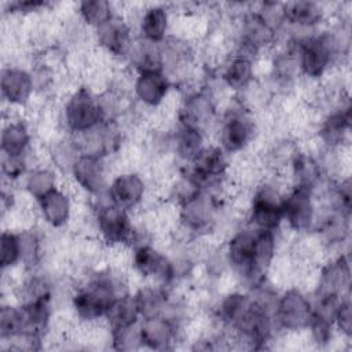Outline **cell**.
Masks as SVG:
<instances>
[{
  "label": "cell",
  "mask_w": 352,
  "mask_h": 352,
  "mask_svg": "<svg viewBox=\"0 0 352 352\" xmlns=\"http://www.w3.org/2000/svg\"><path fill=\"white\" fill-rule=\"evenodd\" d=\"M276 248V232L246 224L231 234L224 246V254L231 271L249 289H253L267 280Z\"/></svg>",
  "instance_id": "obj_1"
},
{
  "label": "cell",
  "mask_w": 352,
  "mask_h": 352,
  "mask_svg": "<svg viewBox=\"0 0 352 352\" xmlns=\"http://www.w3.org/2000/svg\"><path fill=\"white\" fill-rule=\"evenodd\" d=\"M129 292L125 276L118 271L111 268L94 270L73 289L72 309L77 319L91 324L104 319L111 304Z\"/></svg>",
  "instance_id": "obj_2"
},
{
  "label": "cell",
  "mask_w": 352,
  "mask_h": 352,
  "mask_svg": "<svg viewBox=\"0 0 352 352\" xmlns=\"http://www.w3.org/2000/svg\"><path fill=\"white\" fill-rule=\"evenodd\" d=\"M94 223L100 242L110 248H129L143 243L140 230L131 212L111 204L107 197L98 198L94 206Z\"/></svg>",
  "instance_id": "obj_3"
},
{
  "label": "cell",
  "mask_w": 352,
  "mask_h": 352,
  "mask_svg": "<svg viewBox=\"0 0 352 352\" xmlns=\"http://www.w3.org/2000/svg\"><path fill=\"white\" fill-rule=\"evenodd\" d=\"M285 191L276 183L264 180L250 195L246 212V224L258 230L278 232L283 226Z\"/></svg>",
  "instance_id": "obj_4"
},
{
  "label": "cell",
  "mask_w": 352,
  "mask_h": 352,
  "mask_svg": "<svg viewBox=\"0 0 352 352\" xmlns=\"http://www.w3.org/2000/svg\"><path fill=\"white\" fill-rule=\"evenodd\" d=\"M220 195L198 190L177 205V219L182 228L190 235H205L214 230L220 220Z\"/></svg>",
  "instance_id": "obj_5"
},
{
  "label": "cell",
  "mask_w": 352,
  "mask_h": 352,
  "mask_svg": "<svg viewBox=\"0 0 352 352\" xmlns=\"http://www.w3.org/2000/svg\"><path fill=\"white\" fill-rule=\"evenodd\" d=\"M256 133L257 125L252 110L239 100L223 113L217 144L231 157L245 151L253 143Z\"/></svg>",
  "instance_id": "obj_6"
},
{
  "label": "cell",
  "mask_w": 352,
  "mask_h": 352,
  "mask_svg": "<svg viewBox=\"0 0 352 352\" xmlns=\"http://www.w3.org/2000/svg\"><path fill=\"white\" fill-rule=\"evenodd\" d=\"M62 121L69 135L84 133L103 124L98 94L85 85L76 88L63 103Z\"/></svg>",
  "instance_id": "obj_7"
},
{
  "label": "cell",
  "mask_w": 352,
  "mask_h": 352,
  "mask_svg": "<svg viewBox=\"0 0 352 352\" xmlns=\"http://www.w3.org/2000/svg\"><path fill=\"white\" fill-rule=\"evenodd\" d=\"M131 267L136 275L146 279L148 283L168 289L177 278L175 260L150 242L139 243L131 249Z\"/></svg>",
  "instance_id": "obj_8"
},
{
  "label": "cell",
  "mask_w": 352,
  "mask_h": 352,
  "mask_svg": "<svg viewBox=\"0 0 352 352\" xmlns=\"http://www.w3.org/2000/svg\"><path fill=\"white\" fill-rule=\"evenodd\" d=\"M314 190L292 186L283 197V224L298 235L314 230L318 214V201Z\"/></svg>",
  "instance_id": "obj_9"
},
{
  "label": "cell",
  "mask_w": 352,
  "mask_h": 352,
  "mask_svg": "<svg viewBox=\"0 0 352 352\" xmlns=\"http://www.w3.org/2000/svg\"><path fill=\"white\" fill-rule=\"evenodd\" d=\"M274 319L276 327L285 331L308 330L312 319V300L293 286L278 294Z\"/></svg>",
  "instance_id": "obj_10"
},
{
  "label": "cell",
  "mask_w": 352,
  "mask_h": 352,
  "mask_svg": "<svg viewBox=\"0 0 352 352\" xmlns=\"http://www.w3.org/2000/svg\"><path fill=\"white\" fill-rule=\"evenodd\" d=\"M70 176L76 186L92 198L106 197L110 184L106 157L80 154L72 165Z\"/></svg>",
  "instance_id": "obj_11"
},
{
  "label": "cell",
  "mask_w": 352,
  "mask_h": 352,
  "mask_svg": "<svg viewBox=\"0 0 352 352\" xmlns=\"http://www.w3.org/2000/svg\"><path fill=\"white\" fill-rule=\"evenodd\" d=\"M217 103L213 92L208 88H201L188 94L179 106L177 124L206 132L216 121Z\"/></svg>",
  "instance_id": "obj_12"
},
{
  "label": "cell",
  "mask_w": 352,
  "mask_h": 352,
  "mask_svg": "<svg viewBox=\"0 0 352 352\" xmlns=\"http://www.w3.org/2000/svg\"><path fill=\"white\" fill-rule=\"evenodd\" d=\"M95 41L99 48L109 56L118 60H126L128 54L135 41L133 26L131 22L118 12L94 30Z\"/></svg>",
  "instance_id": "obj_13"
},
{
  "label": "cell",
  "mask_w": 352,
  "mask_h": 352,
  "mask_svg": "<svg viewBox=\"0 0 352 352\" xmlns=\"http://www.w3.org/2000/svg\"><path fill=\"white\" fill-rule=\"evenodd\" d=\"M146 194L147 183L144 177L139 172L125 170L110 180L106 197L111 204L132 212L143 204Z\"/></svg>",
  "instance_id": "obj_14"
},
{
  "label": "cell",
  "mask_w": 352,
  "mask_h": 352,
  "mask_svg": "<svg viewBox=\"0 0 352 352\" xmlns=\"http://www.w3.org/2000/svg\"><path fill=\"white\" fill-rule=\"evenodd\" d=\"M172 89V80L164 70L138 72L132 82V94L135 99L148 107H160Z\"/></svg>",
  "instance_id": "obj_15"
},
{
  "label": "cell",
  "mask_w": 352,
  "mask_h": 352,
  "mask_svg": "<svg viewBox=\"0 0 352 352\" xmlns=\"http://www.w3.org/2000/svg\"><path fill=\"white\" fill-rule=\"evenodd\" d=\"M34 89V77L29 70L19 66H6L1 69V98L11 107H25L30 102Z\"/></svg>",
  "instance_id": "obj_16"
},
{
  "label": "cell",
  "mask_w": 352,
  "mask_h": 352,
  "mask_svg": "<svg viewBox=\"0 0 352 352\" xmlns=\"http://www.w3.org/2000/svg\"><path fill=\"white\" fill-rule=\"evenodd\" d=\"M180 327L165 316H154L140 319L139 334L143 348L147 349H169L179 337Z\"/></svg>",
  "instance_id": "obj_17"
},
{
  "label": "cell",
  "mask_w": 352,
  "mask_h": 352,
  "mask_svg": "<svg viewBox=\"0 0 352 352\" xmlns=\"http://www.w3.org/2000/svg\"><path fill=\"white\" fill-rule=\"evenodd\" d=\"M170 12L164 4L146 6L138 18L139 38L153 44H161L169 37Z\"/></svg>",
  "instance_id": "obj_18"
},
{
  "label": "cell",
  "mask_w": 352,
  "mask_h": 352,
  "mask_svg": "<svg viewBox=\"0 0 352 352\" xmlns=\"http://www.w3.org/2000/svg\"><path fill=\"white\" fill-rule=\"evenodd\" d=\"M282 15L283 26L315 32L326 19V10L315 1H287L282 3Z\"/></svg>",
  "instance_id": "obj_19"
},
{
  "label": "cell",
  "mask_w": 352,
  "mask_h": 352,
  "mask_svg": "<svg viewBox=\"0 0 352 352\" xmlns=\"http://www.w3.org/2000/svg\"><path fill=\"white\" fill-rule=\"evenodd\" d=\"M289 168L292 173V186L305 187L315 192L319 186H322L326 169L323 162L314 154L297 148Z\"/></svg>",
  "instance_id": "obj_20"
},
{
  "label": "cell",
  "mask_w": 352,
  "mask_h": 352,
  "mask_svg": "<svg viewBox=\"0 0 352 352\" xmlns=\"http://www.w3.org/2000/svg\"><path fill=\"white\" fill-rule=\"evenodd\" d=\"M351 286V268L349 260L345 253H340L327 261L319 271L315 292L334 293L340 296L349 294Z\"/></svg>",
  "instance_id": "obj_21"
},
{
  "label": "cell",
  "mask_w": 352,
  "mask_h": 352,
  "mask_svg": "<svg viewBox=\"0 0 352 352\" xmlns=\"http://www.w3.org/2000/svg\"><path fill=\"white\" fill-rule=\"evenodd\" d=\"M36 205L41 220L51 228L65 227L73 214V201L62 187H56L36 201Z\"/></svg>",
  "instance_id": "obj_22"
},
{
  "label": "cell",
  "mask_w": 352,
  "mask_h": 352,
  "mask_svg": "<svg viewBox=\"0 0 352 352\" xmlns=\"http://www.w3.org/2000/svg\"><path fill=\"white\" fill-rule=\"evenodd\" d=\"M220 80L227 89L242 94L254 81V60L236 54L230 55L221 67Z\"/></svg>",
  "instance_id": "obj_23"
},
{
  "label": "cell",
  "mask_w": 352,
  "mask_h": 352,
  "mask_svg": "<svg viewBox=\"0 0 352 352\" xmlns=\"http://www.w3.org/2000/svg\"><path fill=\"white\" fill-rule=\"evenodd\" d=\"M32 132L28 122L22 118H10L1 131L0 147L1 155L26 157L30 153Z\"/></svg>",
  "instance_id": "obj_24"
},
{
  "label": "cell",
  "mask_w": 352,
  "mask_h": 352,
  "mask_svg": "<svg viewBox=\"0 0 352 352\" xmlns=\"http://www.w3.org/2000/svg\"><path fill=\"white\" fill-rule=\"evenodd\" d=\"M142 316L133 293H126L118 297L107 311L104 322L107 324L109 333L120 331L132 327L140 322Z\"/></svg>",
  "instance_id": "obj_25"
},
{
  "label": "cell",
  "mask_w": 352,
  "mask_h": 352,
  "mask_svg": "<svg viewBox=\"0 0 352 352\" xmlns=\"http://www.w3.org/2000/svg\"><path fill=\"white\" fill-rule=\"evenodd\" d=\"M133 294H135L142 319L161 316L170 297V292L168 287L154 285V283H147L139 287Z\"/></svg>",
  "instance_id": "obj_26"
},
{
  "label": "cell",
  "mask_w": 352,
  "mask_h": 352,
  "mask_svg": "<svg viewBox=\"0 0 352 352\" xmlns=\"http://www.w3.org/2000/svg\"><path fill=\"white\" fill-rule=\"evenodd\" d=\"M205 146V133L192 128L177 124L172 135V150L175 155L183 162L188 164Z\"/></svg>",
  "instance_id": "obj_27"
},
{
  "label": "cell",
  "mask_w": 352,
  "mask_h": 352,
  "mask_svg": "<svg viewBox=\"0 0 352 352\" xmlns=\"http://www.w3.org/2000/svg\"><path fill=\"white\" fill-rule=\"evenodd\" d=\"M23 186L29 197L36 201L59 187L58 173L55 169L47 166H33L23 177Z\"/></svg>",
  "instance_id": "obj_28"
},
{
  "label": "cell",
  "mask_w": 352,
  "mask_h": 352,
  "mask_svg": "<svg viewBox=\"0 0 352 352\" xmlns=\"http://www.w3.org/2000/svg\"><path fill=\"white\" fill-rule=\"evenodd\" d=\"M21 236V264L26 271L33 272L44 257L43 235L33 227L19 231Z\"/></svg>",
  "instance_id": "obj_29"
},
{
  "label": "cell",
  "mask_w": 352,
  "mask_h": 352,
  "mask_svg": "<svg viewBox=\"0 0 352 352\" xmlns=\"http://www.w3.org/2000/svg\"><path fill=\"white\" fill-rule=\"evenodd\" d=\"M117 14L114 4L107 0H84L77 4L80 22L91 29H98Z\"/></svg>",
  "instance_id": "obj_30"
},
{
  "label": "cell",
  "mask_w": 352,
  "mask_h": 352,
  "mask_svg": "<svg viewBox=\"0 0 352 352\" xmlns=\"http://www.w3.org/2000/svg\"><path fill=\"white\" fill-rule=\"evenodd\" d=\"M25 323L22 308L18 304H3L0 308V338L3 342H14L23 337Z\"/></svg>",
  "instance_id": "obj_31"
},
{
  "label": "cell",
  "mask_w": 352,
  "mask_h": 352,
  "mask_svg": "<svg viewBox=\"0 0 352 352\" xmlns=\"http://www.w3.org/2000/svg\"><path fill=\"white\" fill-rule=\"evenodd\" d=\"M0 264L1 270H12L21 264V236L19 231L3 230L0 236Z\"/></svg>",
  "instance_id": "obj_32"
},
{
  "label": "cell",
  "mask_w": 352,
  "mask_h": 352,
  "mask_svg": "<svg viewBox=\"0 0 352 352\" xmlns=\"http://www.w3.org/2000/svg\"><path fill=\"white\" fill-rule=\"evenodd\" d=\"M351 307L352 305H351L349 296L344 297L334 318V327L345 338H351L352 336V308Z\"/></svg>",
  "instance_id": "obj_33"
},
{
  "label": "cell",
  "mask_w": 352,
  "mask_h": 352,
  "mask_svg": "<svg viewBox=\"0 0 352 352\" xmlns=\"http://www.w3.org/2000/svg\"><path fill=\"white\" fill-rule=\"evenodd\" d=\"M48 6H50V3H47V1H38V0L8 3L10 12H11V14H18V15L34 14V12H37V11L45 10Z\"/></svg>",
  "instance_id": "obj_34"
}]
</instances>
